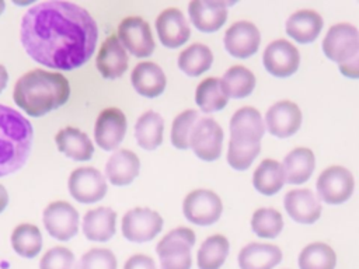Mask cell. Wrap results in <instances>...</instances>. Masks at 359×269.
<instances>
[{
  "mask_svg": "<svg viewBox=\"0 0 359 269\" xmlns=\"http://www.w3.org/2000/svg\"><path fill=\"white\" fill-rule=\"evenodd\" d=\"M268 132L276 137H289L294 134L302 125V111L297 104L282 99L269 106L265 113Z\"/></svg>",
  "mask_w": 359,
  "mask_h": 269,
  "instance_id": "obj_16",
  "label": "cell"
},
{
  "mask_svg": "<svg viewBox=\"0 0 359 269\" xmlns=\"http://www.w3.org/2000/svg\"><path fill=\"white\" fill-rule=\"evenodd\" d=\"M20 39L36 63L56 70H74L94 55L98 27L79 4L49 0L25 11Z\"/></svg>",
  "mask_w": 359,
  "mask_h": 269,
  "instance_id": "obj_1",
  "label": "cell"
},
{
  "mask_svg": "<svg viewBox=\"0 0 359 269\" xmlns=\"http://www.w3.org/2000/svg\"><path fill=\"white\" fill-rule=\"evenodd\" d=\"M261 42V34L255 24L250 21H236L231 24L223 36L226 50L238 59H247L252 56Z\"/></svg>",
  "mask_w": 359,
  "mask_h": 269,
  "instance_id": "obj_15",
  "label": "cell"
},
{
  "mask_svg": "<svg viewBox=\"0 0 359 269\" xmlns=\"http://www.w3.org/2000/svg\"><path fill=\"white\" fill-rule=\"evenodd\" d=\"M339 71L348 78H359V52L345 63H341Z\"/></svg>",
  "mask_w": 359,
  "mask_h": 269,
  "instance_id": "obj_43",
  "label": "cell"
},
{
  "mask_svg": "<svg viewBox=\"0 0 359 269\" xmlns=\"http://www.w3.org/2000/svg\"><path fill=\"white\" fill-rule=\"evenodd\" d=\"M74 255L66 247H53L41 258L39 269H73Z\"/></svg>",
  "mask_w": 359,
  "mask_h": 269,
  "instance_id": "obj_41",
  "label": "cell"
},
{
  "mask_svg": "<svg viewBox=\"0 0 359 269\" xmlns=\"http://www.w3.org/2000/svg\"><path fill=\"white\" fill-rule=\"evenodd\" d=\"M69 192L80 203H95L101 200L107 191L105 177L93 167H79L69 177Z\"/></svg>",
  "mask_w": 359,
  "mask_h": 269,
  "instance_id": "obj_12",
  "label": "cell"
},
{
  "mask_svg": "<svg viewBox=\"0 0 359 269\" xmlns=\"http://www.w3.org/2000/svg\"><path fill=\"white\" fill-rule=\"evenodd\" d=\"M8 205V193L3 185H0V213L7 207Z\"/></svg>",
  "mask_w": 359,
  "mask_h": 269,
  "instance_id": "obj_44",
  "label": "cell"
},
{
  "mask_svg": "<svg viewBox=\"0 0 359 269\" xmlns=\"http://www.w3.org/2000/svg\"><path fill=\"white\" fill-rule=\"evenodd\" d=\"M230 251L229 240L222 234L208 237L196 254L198 269H220Z\"/></svg>",
  "mask_w": 359,
  "mask_h": 269,
  "instance_id": "obj_32",
  "label": "cell"
},
{
  "mask_svg": "<svg viewBox=\"0 0 359 269\" xmlns=\"http://www.w3.org/2000/svg\"><path fill=\"white\" fill-rule=\"evenodd\" d=\"M223 129L210 116H199L189 134V147L203 161H215L222 154Z\"/></svg>",
  "mask_w": 359,
  "mask_h": 269,
  "instance_id": "obj_5",
  "label": "cell"
},
{
  "mask_svg": "<svg viewBox=\"0 0 359 269\" xmlns=\"http://www.w3.org/2000/svg\"><path fill=\"white\" fill-rule=\"evenodd\" d=\"M316 189L323 202L328 205H341L352 196L355 179L348 168L342 165H331L318 175Z\"/></svg>",
  "mask_w": 359,
  "mask_h": 269,
  "instance_id": "obj_6",
  "label": "cell"
},
{
  "mask_svg": "<svg viewBox=\"0 0 359 269\" xmlns=\"http://www.w3.org/2000/svg\"><path fill=\"white\" fill-rule=\"evenodd\" d=\"M164 120L160 113L146 111L135 123V139L144 150H154L163 143Z\"/></svg>",
  "mask_w": 359,
  "mask_h": 269,
  "instance_id": "obj_29",
  "label": "cell"
},
{
  "mask_svg": "<svg viewBox=\"0 0 359 269\" xmlns=\"http://www.w3.org/2000/svg\"><path fill=\"white\" fill-rule=\"evenodd\" d=\"M316 165L314 153L307 147H296L290 150L282 163V168L285 172V181L287 184L299 185L306 182Z\"/></svg>",
  "mask_w": 359,
  "mask_h": 269,
  "instance_id": "obj_28",
  "label": "cell"
},
{
  "mask_svg": "<svg viewBox=\"0 0 359 269\" xmlns=\"http://www.w3.org/2000/svg\"><path fill=\"white\" fill-rule=\"evenodd\" d=\"M4 8H6V3H4L3 0H0V15H1V13L4 11Z\"/></svg>",
  "mask_w": 359,
  "mask_h": 269,
  "instance_id": "obj_46",
  "label": "cell"
},
{
  "mask_svg": "<svg viewBox=\"0 0 359 269\" xmlns=\"http://www.w3.org/2000/svg\"><path fill=\"white\" fill-rule=\"evenodd\" d=\"M262 63L269 74L275 77H289L299 69L300 53L292 42L276 39L266 45Z\"/></svg>",
  "mask_w": 359,
  "mask_h": 269,
  "instance_id": "obj_13",
  "label": "cell"
},
{
  "mask_svg": "<svg viewBox=\"0 0 359 269\" xmlns=\"http://www.w3.org/2000/svg\"><path fill=\"white\" fill-rule=\"evenodd\" d=\"M198 118L199 115L195 109L182 111L174 118L171 126V143L175 149L187 150L189 147V134Z\"/></svg>",
  "mask_w": 359,
  "mask_h": 269,
  "instance_id": "obj_39",
  "label": "cell"
},
{
  "mask_svg": "<svg viewBox=\"0 0 359 269\" xmlns=\"http://www.w3.org/2000/svg\"><path fill=\"white\" fill-rule=\"evenodd\" d=\"M265 133L264 119L254 106L237 109L230 119V140L261 143Z\"/></svg>",
  "mask_w": 359,
  "mask_h": 269,
  "instance_id": "obj_20",
  "label": "cell"
},
{
  "mask_svg": "<svg viewBox=\"0 0 359 269\" xmlns=\"http://www.w3.org/2000/svg\"><path fill=\"white\" fill-rule=\"evenodd\" d=\"M55 142L60 153L76 161H87L94 154V146L90 137L73 126L60 129L55 136Z\"/></svg>",
  "mask_w": 359,
  "mask_h": 269,
  "instance_id": "obj_26",
  "label": "cell"
},
{
  "mask_svg": "<svg viewBox=\"0 0 359 269\" xmlns=\"http://www.w3.org/2000/svg\"><path fill=\"white\" fill-rule=\"evenodd\" d=\"M323 17L314 10H299L290 14L285 22L286 34L299 43H310L323 29Z\"/></svg>",
  "mask_w": 359,
  "mask_h": 269,
  "instance_id": "obj_25",
  "label": "cell"
},
{
  "mask_svg": "<svg viewBox=\"0 0 359 269\" xmlns=\"http://www.w3.org/2000/svg\"><path fill=\"white\" fill-rule=\"evenodd\" d=\"M116 213L109 207L88 210L83 219V233L87 240L105 242L115 235Z\"/></svg>",
  "mask_w": 359,
  "mask_h": 269,
  "instance_id": "obj_27",
  "label": "cell"
},
{
  "mask_svg": "<svg viewBox=\"0 0 359 269\" xmlns=\"http://www.w3.org/2000/svg\"><path fill=\"white\" fill-rule=\"evenodd\" d=\"M286 213L300 224H313L321 216L320 199L310 189H292L283 198Z\"/></svg>",
  "mask_w": 359,
  "mask_h": 269,
  "instance_id": "obj_18",
  "label": "cell"
},
{
  "mask_svg": "<svg viewBox=\"0 0 359 269\" xmlns=\"http://www.w3.org/2000/svg\"><path fill=\"white\" fill-rule=\"evenodd\" d=\"M261 143H250V142H229L227 149V163L231 168L237 171L247 170L255 157L259 154Z\"/></svg>",
  "mask_w": 359,
  "mask_h": 269,
  "instance_id": "obj_38",
  "label": "cell"
},
{
  "mask_svg": "<svg viewBox=\"0 0 359 269\" xmlns=\"http://www.w3.org/2000/svg\"><path fill=\"white\" fill-rule=\"evenodd\" d=\"M8 83V73L3 64H0V92L6 88Z\"/></svg>",
  "mask_w": 359,
  "mask_h": 269,
  "instance_id": "obj_45",
  "label": "cell"
},
{
  "mask_svg": "<svg viewBox=\"0 0 359 269\" xmlns=\"http://www.w3.org/2000/svg\"><path fill=\"white\" fill-rule=\"evenodd\" d=\"M285 172L282 164L272 158L262 160L252 174L254 188L266 196L279 192L285 184Z\"/></svg>",
  "mask_w": 359,
  "mask_h": 269,
  "instance_id": "obj_30",
  "label": "cell"
},
{
  "mask_svg": "<svg viewBox=\"0 0 359 269\" xmlns=\"http://www.w3.org/2000/svg\"><path fill=\"white\" fill-rule=\"evenodd\" d=\"M156 31L160 42L167 48H178L191 36L189 24L180 8L163 10L156 18Z\"/></svg>",
  "mask_w": 359,
  "mask_h": 269,
  "instance_id": "obj_17",
  "label": "cell"
},
{
  "mask_svg": "<svg viewBox=\"0 0 359 269\" xmlns=\"http://www.w3.org/2000/svg\"><path fill=\"white\" fill-rule=\"evenodd\" d=\"M191 22L202 32L217 31L227 18V3L220 0H192L188 6Z\"/></svg>",
  "mask_w": 359,
  "mask_h": 269,
  "instance_id": "obj_19",
  "label": "cell"
},
{
  "mask_svg": "<svg viewBox=\"0 0 359 269\" xmlns=\"http://www.w3.org/2000/svg\"><path fill=\"white\" fill-rule=\"evenodd\" d=\"M223 212V203L213 191H191L182 202V213L189 223L196 226H210L219 220Z\"/></svg>",
  "mask_w": 359,
  "mask_h": 269,
  "instance_id": "obj_8",
  "label": "cell"
},
{
  "mask_svg": "<svg viewBox=\"0 0 359 269\" xmlns=\"http://www.w3.org/2000/svg\"><path fill=\"white\" fill-rule=\"evenodd\" d=\"M126 126V116L119 108L102 109L94 125L95 143L107 151L118 149L125 137Z\"/></svg>",
  "mask_w": 359,
  "mask_h": 269,
  "instance_id": "obj_14",
  "label": "cell"
},
{
  "mask_svg": "<svg viewBox=\"0 0 359 269\" xmlns=\"http://www.w3.org/2000/svg\"><path fill=\"white\" fill-rule=\"evenodd\" d=\"M123 269H157L153 258L144 254H135L123 265Z\"/></svg>",
  "mask_w": 359,
  "mask_h": 269,
  "instance_id": "obj_42",
  "label": "cell"
},
{
  "mask_svg": "<svg viewBox=\"0 0 359 269\" xmlns=\"http://www.w3.org/2000/svg\"><path fill=\"white\" fill-rule=\"evenodd\" d=\"M282 261L279 247L264 242H250L238 252L240 269H273Z\"/></svg>",
  "mask_w": 359,
  "mask_h": 269,
  "instance_id": "obj_24",
  "label": "cell"
},
{
  "mask_svg": "<svg viewBox=\"0 0 359 269\" xmlns=\"http://www.w3.org/2000/svg\"><path fill=\"white\" fill-rule=\"evenodd\" d=\"M213 53L208 45L192 43L178 55V67L189 77H198L210 69Z\"/></svg>",
  "mask_w": 359,
  "mask_h": 269,
  "instance_id": "obj_33",
  "label": "cell"
},
{
  "mask_svg": "<svg viewBox=\"0 0 359 269\" xmlns=\"http://www.w3.org/2000/svg\"><path fill=\"white\" fill-rule=\"evenodd\" d=\"M116 258L108 248L88 249L76 265V269H116Z\"/></svg>",
  "mask_w": 359,
  "mask_h": 269,
  "instance_id": "obj_40",
  "label": "cell"
},
{
  "mask_svg": "<svg viewBox=\"0 0 359 269\" xmlns=\"http://www.w3.org/2000/svg\"><path fill=\"white\" fill-rule=\"evenodd\" d=\"M283 228L282 214L272 207H259L252 213L251 230L261 238H275Z\"/></svg>",
  "mask_w": 359,
  "mask_h": 269,
  "instance_id": "obj_37",
  "label": "cell"
},
{
  "mask_svg": "<svg viewBox=\"0 0 359 269\" xmlns=\"http://www.w3.org/2000/svg\"><path fill=\"white\" fill-rule=\"evenodd\" d=\"M195 245V233L188 227L168 231L156 245L161 269H191V249Z\"/></svg>",
  "mask_w": 359,
  "mask_h": 269,
  "instance_id": "obj_4",
  "label": "cell"
},
{
  "mask_svg": "<svg viewBox=\"0 0 359 269\" xmlns=\"http://www.w3.org/2000/svg\"><path fill=\"white\" fill-rule=\"evenodd\" d=\"M299 269H335V251L325 242H311L306 245L297 258Z\"/></svg>",
  "mask_w": 359,
  "mask_h": 269,
  "instance_id": "obj_35",
  "label": "cell"
},
{
  "mask_svg": "<svg viewBox=\"0 0 359 269\" xmlns=\"http://www.w3.org/2000/svg\"><path fill=\"white\" fill-rule=\"evenodd\" d=\"M11 247L22 258H35L42 249V235L36 226L18 224L11 233Z\"/></svg>",
  "mask_w": 359,
  "mask_h": 269,
  "instance_id": "obj_34",
  "label": "cell"
},
{
  "mask_svg": "<svg viewBox=\"0 0 359 269\" xmlns=\"http://www.w3.org/2000/svg\"><path fill=\"white\" fill-rule=\"evenodd\" d=\"M32 139L29 120L18 111L0 104V177L22 168L29 157Z\"/></svg>",
  "mask_w": 359,
  "mask_h": 269,
  "instance_id": "obj_3",
  "label": "cell"
},
{
  "mask_svg": "<svg viewBox=\"0 0 359 269\" xmlns=\"http://www.w3.org/2000/svg\"><path fill=\"white\" fill-rule=\"evenodd\" d=\"M229 95L223 83L217 77L203 78L195 90V102L205 113H212L223 109L227 104Z\"/></svg>",
  "mask_w": 359,
  "mask_h": 269,
  "instance_id": "obj_31",
  "label": "cell"
},
{
  "mask_svg": "<svg viewBox=\"0 0 359 269\" xmlns=\"http://www.w3.org/2000/svg\"><path fill=\"white\" fill-rule=\"evenodd\" d=\"M118 39L122 46L136 57L150 56L156 46L149 22L136 15L126 17L121 21Z\"/></svg>",
  "mask_w": 359,
  "mask_h": 269,
  "instance_id": "obj_11",
  "label": "cell"
},
{
  "mask_svg": "<svg viewBox=\"0 0 359 269\" xmlns=\"http://www.w3.org/2000/svg\"><path fill=\"white\" fill-rule=\"evenodd\" d=\"M128 62V53L119 42L118 36L109 35L100 48L95 66L104 78L114 80L126 71Z\"/></svg>",
  "mask_w": 359,
  "mask_h": 269,
  "instance_id": "obj_21",
  "label": "cell"
},
{
  "mask_svg": "<svg viewBox=\"0 0 359 269\" xmlns=\"http://www.w3.org/2000/svg\"><path fill=\"white\" fill-rule=\"evenodd\" d=\"M70 97L67 78L57 71L34 69L21 76L15 85L13 98L15 105L27 115L39 118L65 105Z\"/></svg>",
  "mask_w": 359,
  "mask_h": 269,
  "instance_id": "obj_2",
  "label": "cell"
},
{
  "mask_svg": "<svg viewBox=\"0 0 359 269\" xmlns=\"http://www.w3.org/2000/svg\"><path fill=\"white\" fill-rule=\"evenodd\" d=\"M163 228V217L149 207H135L122 217V234L132 242L151 241Z\"/></svg>",
  "mask_w": 359,
  "mask_h": 269,
  "instance_id": "obj_9",
  "label": "cell"
},
{
  "mask_svg": "<svg viewBox=\"0 0 359 269\" xmlns=\"http://www.w3.org/2000/svg\"><path fill=\"white\" fill-rule=\"evenodd\" d=\"M42 221L50 237L59 241H67L77 234L80 217L69 202L56 200L45 207Z\"/></svg>",
  "mask_w": 359,
  "mask_h": 269,
  "instance_id": "obj_10",
  "label": "cell"
},
{
  "mask_svg": "<svg viewBox=\"0 0 359 269\" xmlns=\"http://www.w3.org/2000/svg\"><path fill=\"white\" fill-rule=\"evenodd\" d=\"M222 83L229 97L244 98L255 88V76L247 67L234 64L224 71Z\"/></svg>",
  "mask_w": 359,
  "mask_h": 269,
  "instance_id": "obj_36",
  "label": "cell"
},
{
  "mask_svg": "<svg viewBox=\"0 0 359 269\" xmlns=\"http://www.w3.org/2000/svg\"><path fill=\"white\" fill-rule=\"evenodd\" d=\"M139 157L128 149L116 150L105 164V177L115 186L129 185L139 175Z\"/></svg>",
  "mask_w": 359,
  "mask_h": 269,
  "instance_id": "obj_23",
  "label": "cell"
},
{
  "mask_svg": "<svg viewBox=\"0 0 359 269\" xmlns=\"http://www.w3.org/2000/svg\"><path fill=\"white\" fill-rule=\"evenodd\" d=\"M321 45L328 59L345 63L359 52V29L349 22L335 24L328 28Z\"/></svg>",
  "mask_w": 359,
  "mask_h": 269,
  "instance_id": "obj_7",
  "label": "cell"
},
{
  "mask_svg": "<svg viewBox=\"0 0 359 269\" xmlns=\"http://www.w3.org/2000/svg\"><path fill=\"white\" fill-rule=\"evenodd\" d=\"M130 83L137 94L146 98H154L165 90L167 78L157 63L140 62L130 73Z\"/></svg>",
  "mask_w": 359,
  "mask_h": 269,
  "instance_id": "obj_22",
  "label": "cell"
}]
</instances>
